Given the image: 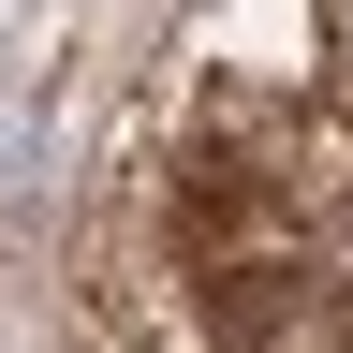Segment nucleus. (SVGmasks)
Here are the masks:
<instances>
[{
  "label": "nucleus",
  "mask_w": 353,
  "mask_h": 353,
  "mask_svg": "<svg viewBox=\"0 0 353 353\" xmlns=\"http://www.w3.org/2000/svg\"><path fill=\"white\" fill-rule=\"evenodd\" d=\"M206 339L221 353H353V294L324 265H221L206 280Z\"/></svg>",
  "instance_id": "1"
}]
</instances>
